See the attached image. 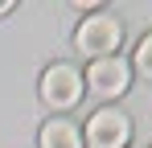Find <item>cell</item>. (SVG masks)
I'll list each match as a JSON object with an SVG mask.
<instances>
[{"instance_id":"cell-2","label":"cell","mask_w":152,"mask_h":148,"mask_svg":"<svg viewBox=\"0 0 152 148\" xmlns=\"http://www.w3.org/2000/svg\"><path fill=\"white\" fill-rule=\"evenodd\" d=\"M78 99H82V74L70 62H53L50 70L41 74V103L66 111V107H74Z\"/></svg>"},{"instance_id":"cell-4","label":"cell","mask_w":152,"mask_h":148,"mask_svg":"<svg viewBox=\"0 0 152 148\" xmlns=\"http://www.w3.org/2000/svg\"><path fill=\"white\" fill-rule=\"evenodd\" d=\"M127 82H132V66L119 62V58H99V62H91V70H86V86L99 99H119L127 91Z\"/></svg>"},{"instance_id":"cell-3","label":"cell","mask_w":152,"mask_h":148,"mask_svg":"<svg viewBox=\"0 0 152 148\" xmlns=\"http://www.w3.org/2000/svg\"><path fill=\"white\" fill-rule=\"evenodd\" d=\"M132 140V123L124 111L115 107H99L91 119H86V144L91 148H124Z\"/></svg>"},{"instance_id":"cell-6","label":"cell","mask_w":152,"mask_h":148,"mask_svg":"<svg viewBox=\"0 0 152 148\" xmlns=\"http://www.w3.org/2000/svg\"><path fill=\"white\" fill-rule=\"evenodd\" d=\"M136 70L144 74V78H152V33L136 45Z\"/></svg>"},{"instance_id":"cell-7","label":"cell","mask_w":152,"mask_h":148,"mask_svg":"<svg viewBox=\"0 0 152 148\" xmlns=\"http://www.w3.org/2000/svg\"><path fill=\"white\" fill-rule=\"evenodd\" d=\"M4 12H12V0H0V17H4Z\"/></svg>"},{"instance_id":"cell-5","label":"cell","mask_w":152,"mask_h":148,"mask_svg":"<svg viewBox=\"0 0 152 148\" xmlns=\"http://www.w3.org/2000/svg\"><path fill=\"white\" fill-rule=\"evenodd\" d=\"M37 148H82V136L70 119H50L37 136Z\"/></svg>"},{"instance_id":"cell-1","label":"cell","mask_w":152,"mask_h":148,"mask_svg":"<svg viewBox=\"0 0 152 148\" xmlns=\"http://www.w3.org/2000/svg\"><path fill=\"white\" fill-rule=\"evenodd\" d=\"M124 41V25L115 21V17H107V12H91L86 21L74 29V45L78 53H86V58H115V49Z\"/></svg>"}]
</instances>
